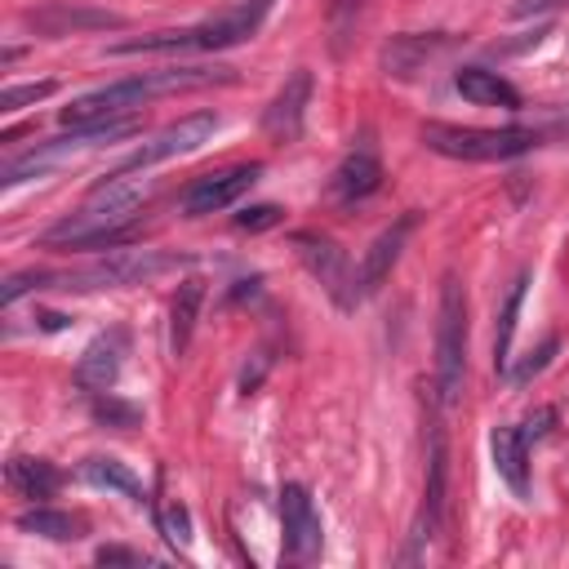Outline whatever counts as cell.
I'll use <instances>...</instances> for the list:
<instances>
[{
	"instance_id": "cell-24",
	"label": "cell",
	"mask_w": 569,
	"mask_h": 569,
	"mask_svg": "<svg viewBox=\"0 0 569 569\" xmlns=\"http://www.w3.org/2000/svg\"><path fill=\"white\" fill-rule=\"evenodd\" d=\"M525 289H529V271H520L502 298V311H498V333H493V369L507 373L511 369V338H516V320H520V302H525Z\"/></svg>"
},
{
	"instance_id": "cell-26",
	"label": "cell",
	"mask_w": 569,
	"mask_h": 569,
	"mask_svg": "<svg viewBox=\"0 0 569 569\" xmlns=\"http://www.w3.org/2000/svg\"><path fill=\"white\" fill-rule=\"evenodd\" d=\"M93 418L107 422V427H116V431H129V427H138L142 413H138L133 405L116 400V391H98V396H93Z\"/></svg>"
},
{
	"instance_id": "cell-29",
	"label": "cell",
	"mask_w": 569,
	"mask_h": 569,
	"mask_svg": "<svg viewBox=\"0 0 569 569\" xmlns=\"http://www.w3.org/2000/svg\"><path fill=\"white\" fill-rule=\"evenodd\" d=\"M280 218H284L280 204H249L236 213V227L240 231H267V227H280Z\"/></svg>"
},
{
	"instance_id": "cell-17",
	"label": "cell",
	"mask_w": 569,
	"mask_h": 569,
	"mask_svg": "<svg viewBox=\"0 0 569 569\" xmlns=\"http://www.w3.org/2000/svg\"><path fill=\"white\" fill-rule=\"evenodd\" d=\"M22 22H27L36 36H71V31H116V27H124L120 13H111V9H80V4L27 9Z\"/></svg>"
},
{
	"instance_id": "cell-11",
	"label": "cell",
	"mask_w": 569,
	"mask_h": 569,
	"mask_svg": "<svg viewBox=\"0 0 569 569\" xmlns=\"http://www.w3.org/2000/svg\"><path fill=\"white\" fill-rule=\"evenodd\" d=\"M258 178H262V164H258V160H249V164H227V169H213V173H200V178L182 191V213H187V218L218 213V209L236 204Z\"/></svg>"
},
{
	"instance_id": "cell-30",
	"label": "cell",
	"mask_w": 569,
	"mask_h": 569,
	"mask_svg": "<svg viewBox=\"0 0 569 569\" xmlns=\"http://www.w3.org/2000/svg\"><path fill=\"white\" fill-rule=\"evenodd\" d=\"M551 356H556V338H547V342H542V347H538L520 369H507V378H511L516 387H525L533 373H542V369H547V360H551Z\"/></svg>"
},
{
	"instance_id": "cell-16",
	"label": "cell",
	"mask_w": 569,
	"mask_h": 569,
	"mask_svg": "<svg viewBox=\"0 0 569 569\" xmlns=\"http://www.w3.org/2000/svg\"><path fill=\"white\" fill-rule=\"evenodd\" d=\"M124 351H129V333H124V329H107V333H98V338L80 351V360H76V373H71L76 387L89 391V396L111 391L116 378H120Z\"/></svg>"
},
{
	"instance_id": "cell-20",
	"label": "cell",
	"mask_w": 569,
	"mask_h": 569,
	"mask_svg": "<svg viewBox=\"0 0 569 569\" xmlns=\"http://www.w3.org/2000/svg\"><path fill=\"white\" fill-rule=\"evenodd\" d=\"M4 480H9V489H13L18 498H27V502H49V498L62 489V471H58L53 462L27 458V453H13V458L4 462Z\"/></svg>"
},
{
	"instance_id": "cell-10",
	"label": "cell",
	"mask_w": 569,
	"mask_h": 569,
	"mask_svg": "<svg viewBox=\"0 0 569 569\" xmlns=\"http://www.w3.org/2000/svg\"><path fill=\"white\" fill-rule=\"evenodd\" d=\"M280 525H284V556H289V560L307 565V560L320 556V547H325V525H320V511H316L307 485L289 480V485L280 489Z\"/></svg>"
},
{
	"instance_id": "cell-5",
	"label": "cell",
	"mask_w": 569,
	"mask_h": 569,
	"mask_svg": "<svg viewBox=\"0 0 569 569\" xmlns=\"http://www.w3.org/2000/svg\"><path fill=\"white\" fill-rule=\"evenodd\" d=\"M422 147L436 151V156H449V160H471V164H485V160H516L525 151H533L542 138L538 129H520V124H507V129H476V124H445V120H427L418 129Z\"/></svg>"
},
{
	"instance_id": "cell-22",
	"label": "cell",
	"mask_w": 569,
	"mask_h": 569,
	"mask_svg": "<svg viewBox=\"0 0 569 569\" xmlns=\"http://www.w3.org/2000/svg\"><path fill=\"white\" fill-rule=\"evenodd\" d=\"M200 307H204V280L200 276H187L173 289V302H169V351L173 356H187L191 333H196V320H200Z\"/></svg>"
},
{
	"instance_id": "cell-3",
	"label": "cell",
	"mask_w": 569,
	"mask_h": 569,
	"mask_svg": "<svg viewBox=\"0 0 569 569\" xmlns=\"http://www.w3.org/2000/svg\"><path fill=\"white\" fill-rule=\"evenodd\" d=\"M276 0H236L227 9H218L213 18L196 22V27H178V31H151V36H133L111 44L107 53H222L236 49L244 40H253L267 22Z\"/></svg>"
},
{
	"instance_id": "cell-32",
	"label": "cell",
	"mask_w": 569,
	"mask_h": 569,
	"mask_svg": "<svg viewBox=\"0 0 569 569\" xmlns=\"http://www.w3.org/2000/svg\"><path fill=\"white\" fill-rule=\"evenodd\" d=\"M93 560L98 565H147V556L142 551H129V547H98Z\"/></svg>"
},
{
	"instance_id": "cell-15",
	"label": "cell",
	"mask_w": 569,
	"mask_h": 569,
	"mask_svg": "<svg viewBox=\"0 0 569 569\" xmlns=\"http://www.w3.org/2000/svg\"><path fill=\"white\" fill-rule=\"evenodd\" d=\"M293 249H298L302 267L338 298V307H351V276L356 271L347 267V253L320 231H293Z\"/></svg>"
},
{
	"instance_id": "cell-1",
	"label": "cell",
	"mask_w": 569,
	"mask_h": 569,
	"mask_svg": "<svg viewBox=\"0 0 569 569\" xmlns=\"http://www.w3.org/2000/svg\"><path fill=\"white\" fill-rule=\"evenodd\" d=\"M151 191L147 173H107V182H98L84 204L76 213H67L62 222H53L49 231H40L44 249H71V253H107V249H124L142 240L138 227V209Z\"/></svg>"
},
{
	"instance_id": "cell-31",
	"label": "cell",
	"mask_w": 569,
	"mask_h": 569,
	"mask_svg": "<svg viewBox=\"0 0 569 569\" xmlns=\"http://www.w3.org/2000/svg\"><path fill=\"white\" fill-rule=\"evenodd\" d=\"M551 422H556V409H533V413L520 422V431H525V440H542V436L551 431Z\"/></svg>"
},
{
	"instance_id": "cell-34",
	"label": "cell",
	"mask_w": 569,
	"mask_h": 569,
	"mask_svg": "<svg viewBox=\"0 0 569 569\" xmlns=\"http://www.w3.org/2000/svg\"><path fill=\"white\" fill-rule=\"evenodd\" d=\"M356 9H360V0H333V27L342 31V27L356 18Z\"/></svg>"
},
{
	"instance_id": "cell-25",
	"label": "cell",
	"mask_w": 569,
	"mask_h": 569,
	"mask_svg": "<svg viewBox=\"0 0 569 569\" xmlns=\"http://www.w3.org/2000/svg\"><path fill=\"white\" fill-rule=\"evenodd\" d=\"M80 480H89V485H98V489H116V493H124V498H133V502H142V485H138V476L120 462V458H84L80 462Z\"/></svg>"
},
{
	"instance_id": "cell-13",
	"label": "cell",
	"mask_w": 569,
	"mask_h": 569,
	"mask_svg": "<svg viewBox=\"0 0 569 569\" xmlns=\"http://www.w3.org/2000/svg\"><path fill=\"white\" fill-rule=\"evenodd\" d=\"M311 84H316L311 71H307V67H293L289 80L276 89V98H271L267 111H262V133H267L271 142H298V138H302Z\"/></svg>"
},
{
	"instance_id": "cell-33",
	"label": "cell",
	"mask_w": 569,
	"mask_h": 569,
	"mask_svg": "<svg viewBox=\"0 0 569 569\" xmlns=\"http://www.w3.org/2000/svg\"><path fill=\"white\" fill-rule=\"evenodd\" d=\"M560 4H569V0H516V4H511V13L529 18V13H551V9H560Z\"/></svg>"
},
{
	"instance_id": "cell-28",
	"label": "cell",
	"mask_w": 569,
	"mask_h": 569,
	"mask_svg": "<svg viewBox=\"0 0 569 569\" xmlns=\"http://www.w3.org/2000/svg\"><path fill=\"white\" fill-rule=\"evenodd\" d=\"M49 93H58V80H31V84H9L4 93H0V111L9 116V111H22V107H31V102H44Z\"/></svg>"
},
{
	"instance_id": "cell-7",
	"label": "cell",
	"mask_w": 569,
	"mask_h": 569,
	"mask_svg": "<svg viewBox=\"0 0 569 569\" xmlns=\"http://www.w3.org/2000/svg\"><path fill=\"white\" fill-rule=\"evenodd\" d=\"M467 378V289L453 271L440 280V307H436V396L440 405H453Z\"/></svg>"
},
{
	"instance_id": "cell-4",
	"label": "cell",
	"mask_w": 569,
	"mask_h": 569,
	"mask_svg": "<svg viewBox=\"0 0 569 569\" xmlns=\"http://www.w3.org/2000/svg\"><path fill=\"white\" fill-rule=\"evenodd\" d=\"M129 133H142V116H111V120H98V124H71L67 133H58V138H49V142H36L31 151H22V156H9L4 164H0V187H18V182H27V178H44L53 164H62V160H71V156H80V151H93V147H111V142H120V138H129Z\"/></svg>"
},
{
	"instance_id": "cell-14",
	"label": "cell",
	"mask_w": 569,
	"mask_h": 569,
	"mask_svg": "<svg viewBox=\"0 0 569 569\" xmlns=\"http://www.w3.org/2000/svg\"><path fill=\"white\" fill-rule=\"evenodd\" d=\"M382 187V160L378 147L369 142V133H360V142L338 160V169L329 173V196L338 204H360Z\"/></svg>"
},
{
	"instance_id": "cell-2",
	"label": "cell",
	"mask_w": 569,
	"mask_h": 569,
	"mask_svg": "<svg viewBox=\"0 0 569 569\" xmlns=\"http://www.w3.org/2000/svg\"><path fill=\"white\" fill-rule=\"evenodd\" d=\"M227 80H231V67H160V71H138V76H124V80H111V84H98V89L71 98V102L58 111V120H62L67 129H71V124H98V120L138 111L147 98L178 93V89L227 84Z\"/></svg>"
},
{
	"instance_id": "cell-12",
	"label": "cell",
	"mask_w": 569,
	"mask_h": 569,
	"mask_svg": "<svg viewBox=\"0 0 569 569\" xmlns=\"http://www.w3.org/2000/svg\"><path fill=\"white\" fill-rule=\"evenodd\" d=\"M445 498H449V445H445V427L431 422V431H427V480H422V507H418V520H413V542H427L431 533H440Z\"/></svg>"
},
{
	"instance_id": "cell-18",
	"label": "cell",
	"mask_w": 569,
	"mask_h": 569,
	"mask_svg": "<svg viewBox=\"0 0 569 569\" xmlns=\"http://www.w3.org/2000/svg\"><path fill=\"white\" fill-rule=\"evenodd\" d=\"M489 449H493V471L502 476V485L516 493V498H529V440L520 427H493L489 436Z\"/></svg>"
},
{
	"instance_id": "cell-9",
	"label": "cell",
	"mask_w": 569,
	"mask_h": 569,
	"mask_svg": "<svg viewBox=\"0 0 569 569\" xmlns=\"http://www.w3.org/2000/svg\"><path fill=\"white\" fill-rule=\"evenodd\" d=\"M413 227H418V213L409 209V213H400L391 227H382V231L373 236V244L365 249V258H360V267H356V276H351V307L365 302V298H373V293L387 284V276L396 271V262H400V253H405Z\"/></svg>"
},
{
	"instance_id": "cell-23",
	"label": "cell",
	"mask_w": 569,
	"mask_h": 569,
	"mask_svg": "<svg viewBox=\"0 0 569 569\" xmlns=\"http://www.w3.org/2000/svg\"><path fill=\"white\" fill-rule=\"evenodd\" d=\"M18 529L22 533H40L49 542H76V538H84L89 525H84V516H71V511H58V507L36 502V507H27L18 516Z\"/></svg>"
},
{
	"instance_id": "cell-6",
	"label": "cell",
	"mask_w": 569,
	"mask_h": 569,
	"mask_svg": "<svg viewBox=\"0 0 569 569\" xmlns=\"http://www.w3.org/2000/svg\"><path fill=\"white\" fill-rule=\"evenodd\" d=\"M169 267H178V258H169L160 249L124 244V249L102 253L89 267H76V271H44V289H124V284H147Z\"/></svg>"
},
{
	"instance_id": "cell-8",
	"label": "cell",
	"mask_w": 569,
	"mask_h": 569,
	"mask_svg": "<svg viewBox=\"0 0 569 569\" xmlns=\"http://www.w3.org/2000/svg\"><path fill=\"white\" fill-rule=\"evenodd\" d=\"M213 129H218V111L178 116L173 124H164L160 133H151L147 142H138V147L120 160V169H124V173H147L151 164H164V160H173V156H191V151H200V147L213 138Z\"/></svg>"
},
{
	"instance_id": "cell-19",
	"label": "cell",
	"mask_w": 569,
	"mask_h": 569,
	"mask_svg": "<svg viewBox=\"0 0 569 569\" xmlns=\"http://www.w3.org/2000/svg\"><path fill=\"white\" fill-rule=\"evenodd\" d=\"M453 89L476 102V107H502V111H520V89L511 80H502L489 67H458L453 71Z\"/></svg>"
},
{
	"instance_id": "cell-27",
	"label": "cell",
	"mask_w": 569,
	"mask_h": 569,
	"mask_svg": "<svg viewBox=\"0 0 569 569\" xmlns=\"http://www.w3.org/2000/svg\"><path fill=\"white\" fill-rule=\"evenodd\" d=\"M156 525H160L164 542H173V547H187L191 542V511L178 498L164 502V507H156Z\"/></svg>"
},
{
	"instance_id": "cell-21",
	"label": "cell",
	"mask_w": 569,
	"mask_h": 569,
	"mask_svg": "<svg viewBox=\"0 0 569 569\" xmlns=\"http://www.w3.org/2000/svg\"><path fill=\"white\" fill-rule=\"evenodd\" d=\"M440 49H449V36H391L382 44V71L396 80L418 76L422 62H431Z\"/></svg>"
}]
</instances>
